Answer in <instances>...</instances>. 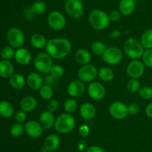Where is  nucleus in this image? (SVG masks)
<instances>
[{
  "label": "nucleus",
  "mask_w": 152,
  "mask_h": 152,
  "mask_svg": "<svg viewBox=\"0 0 152 152\" xmlns=\"http://www.w3.org/2000/svg\"><path fill=\"white\" fill-rule=\"evenodd\" d=\"M72 49V45L69 40L64 37L50 39L45 46L46 53L52 58L59 60L69 55Z\"/></svg>",
  "instance_id": "nucleus-1"
},
{
  "label": "nucleus",
  "mask_w": 152,
  "mask_h": 152,
  "mask_svg": "<svg viewBox=\"0 0 152 152\" xmlns=\"http://www.w3.org/2000/svg\"><path fill=\"white\" fill-rule=\"evenodd\" d=\"M88 20L91 25L97 31H102L109 25L110 18L108 13L99 9H95L90 13Z\"/></svg>",
  "instance_id": "nucleus-2"
},
{
  "label": "nucleus",
  "mask_w": 152,
  "mask_h": 152,
  "mask_svg": "<svg viewBox=\"0 0 152 152\" xmlns=\"http://www.w3.org/2000/svg\"><path fill=\"white\" fill-rule=\"evenodd\" d=\"M123 49L126 56L132 60H139L145 52L141 42L134 37H130L126 40Z\"/></svg>",
  "instance_id": "nucleus-3"
},
{
  "label": "nucleus",
  "mask_w": 152,
  "mask_h": 152,
  "mask_svg": "<svg viewBox=\"0 0 152 152\" xmlns=\"http://www.w3.org/2000/svg\"><path fill=\"white\" fill-rule=\"evenodd\" d=\"M75 124V119L72 115L64 113L58 116L56 119L54 128L59 134H68L74 130Z\"/></svg>",
  "instance_id": "nucleus-4"
},
{
  "label": "nucleus",
  "mask_w": 152,
  "mask_h": 152,
  "mask_svg": "<svg viewBox=\"0 0 152 152\" xmlns=\"http://www.w3.org/2000/svg\"><path fill=\"white\" fill-rule=\"evenodd\" d=\"M34 67L42 74H48L50 72L53 64V59L48 53H39L34 59Z\"/></svg>",
  "instance_id": "nucleus-5"
},
{
  "label": "nucleus",
  "mask_w": 152,
  "mask_h": 152,
  "mask_svg": "<svg viewBox=\"0 0 152 152\" xmlns=\"http://www.w3.org/2000/svg\"><path fill=\"white\" fill-rule=\"evenodd\" d=\"M65 10L73 19H80L84 13V6L81 0H65Z\"/></svg>",
  "instance_id": "nucleus-6"
},
{
  "label": "nucleus",
  "mask_w": 152,
  "mask_h": 152,
  "mask_svg": "<svg viewBox=\"0 0 152 152\" xmlns=\"http://www.w3.org/2000/svg\"><path fill=\"white\" fill-rule=\"evenodd\" d=\"M48 23L54 31H61L66 25V19L62 13L58 10H53L48 14Z\"/></svg>",
  "instance_id": "nucleus-7"
},
{
  "label": "nucleus",
  "mask_w": 152,
  "mask_h": 152,
  "mask_svg": "<svg viewBox=\"0 0 152 152\" xmlns=\"http://www.w3.org/2000/svg\"><path fill=\"white\" fill-rule=\"evenodd\" d=\"M97 75L98 69L95 66L90 63L82 66L78 71L79 80L83 81V83L93 82Z\"/></svg>",
  "instance_id": "nucleus-8"
},
{
  "label": "nucleus",
  "mask_w": 152,
  "mask_h": 152,
  "mask_svg": "<svg viewBox=\"0 0 152 152\" xmlns=\"http://www.w3.org/2000/svg\"><path fill=\"white\" fill-rule=\"evenodd\" d=\"M104 62L109 65H117L120 63L123 58V52L117 47H109L105 49L102 55Z\"/></svg>",
  "instance_id": "nucleus-9"
},
{
  "label": "nucleus",
  "mask_w": 152,
  "mask_h": 152,
  "mask_svg": "<svg viewBox=\"0 0 152 152\" xmlns=\"http://www.w3.org/2000/svg\"><path fill=\"white\" fill-rule=\"evenodd\" d=\"M7 40L13 48H21L25 41L23 31L18 28H11L7 33Z\"/></svg>",
  "instance_id": "nucleus-10"
},
{
  "label": "nucleus",
  "mask_w": 152,
  "mask_h": 152,
  "mask_svg": "<svg viewBox=\"0 0 152 152\" xmlns=\"http://www.w3.org/2000/svg\"><path fill=\"white\" fill-rule=\"evenodd\" d=\"M109 113L114 119L122 120L128 116V106L121 101H114L109 106Z\"/></svg>",
  "instance_id": "nucleus-11"
},
{
  "label": "nucleus",
  "mask_w": 152,
  "mask_h": 152,
  "mask_svg": "<svg viewBox=\"0 0 152 152\" xmlns=\"http://www.w3.org/2000/svg\"><path fill=\"white\" fill-rule=\"evenodd\" d=\"M145 65L140 60H132L127 66L126 72L131 78L139 79L145 72Z\"/></svg>",
  "instance_id": "nucleus-12"
},
{
  "label": "nucleus",
  "mask_w": 152,
  "mask_h": 152,
  "mask_svg": "<svg viewBox=\"0 0 152 152\" xmlns=\"http://www.w3.org/2000/svg\"><path fill=\"white\" fill-rule=\"evenodd\" d=\"M88 93L92 99L99 101L105 96L106 89L99 82H91L88 86Z\"/></svg>",
  "instance_id": "nucleus-13"
},
{
  "label": "nucleus",
  "mask_w": 152,
  "mask_h": 152,
  "mask_svg": "<svg viewBox=\"0 0 152 152\" xmlns=\"http://www.w3.org/2000/svg\"><path fill=\"white\" fill-rule=\"evenodd\" d=\"M84 83L80 80H74L68 83L67 86V92L70 96L73 98H77L83 95L85 92Z\"/></svg>",
  "instance_id": "nucleus-14"
},
{
  "label": "nucleus",
  "mask_w": 152,
  "mask_h": 152,
  "mask_svg": "<svg viewBox=\"0 0 152 152\" xmlns=\"http://www.w3.org/2000/svg\"><path fill=\"white\" fill-rule=\"evenodd\" d=\"M25 131L31 138H39L42 134L43 128L37 121L30 120L25 124Z\"/></svg>",
  "instance_id": "nucleus-15"
},
{
  "label": "nucleus",
  "mask_w": 152,
  "mask_h": 152,
  "mask_svg": "<svg viewBox=\"0 0 152 152\" xmlns=\"http://www.w3.org/2000/svg\"><path fill=\"white\" fill-rule=\"evenodd\" d=\"M26 83L33 90H39L43 86L44 80L39 73L31 72L27 76Z\"/></svg>",
  "instance_id": "nucleus-16"
},
{
  "label": "nucleus",
  "mask_w": 152,
  "mask_h": 152,
  "mask_svg": "<svg viewBox=\"0 0 152 152\" xmlns=\"http://www.w3.org/2000/svg\"><path fill=\"white\" fill-rule=\"evenodd\" d=\"M15 61L20 65H28L32 59V55L30 51L25 48H19L15 51Z\"/></svg>",
  "instance_id": "nucleus-17"
},
{
  "label": "nucleus",
  "mask_w": 152,
  "mask_h": 152,
  "mask_svg": "<svg viewBox=\"0 0 152 152\" xmlns=\"http://www.w3.org/2000/svg\"><path fill=\"white\" fill-rule=\"evenodd\" d=\"M55 120L56 119L53 113L48 110H45L40 114L39 122L44 129H50L54 127Z\"/></svg>",
  "instance_id": "nucleus-18"
},
{
  "label": "nucleus",
  "mask_w": 152,
  "mask_h": 152,
  "mask_svg": "<svg viewBox=\"0 0 152 152\" xmlns=\"http://www.w3.org/2000/svg\"><path fill=\"white\" fill-rule=\"evenodd\" d=\"M80 114L85 120H91L96 115V108L91 103L86 102L80 106Z\"/></svg>",
  "instance_id": "nucleus-19"
},
{
  "label": "nucleus",
  "mask_w": 152,
  "mask_h": 152,
  "mask_svg": "<svg viewBox=\"0 0 152 152\" xmlns=\"http://www.w3.org/2000/svg\"><path fill=\"white\" fill-rule=\"evenodd\" d=\"M60 145V139L56 134H51L47 136L44 141V147L48 151H55Z\"/></svg>",
  "instance_id": "nucleus-20"
},
{
  "label": "nucleus",
  "mask_w": 152,
  "mask_h": 152,
  "mask_svg": "<svg viewBox=\"0 0 152 152\" xmlns=\"http://www.w3.org/2000/svg\"><path fill=\"white\" fill-rule=\"evenodd\" d=\"M136 7L134 0H120L119 4V10L121 14L129 16L134 13Z\"/></svg>",
  "instance_id": "nucleus-21"
},
{
  "label": "nucleus",
  "mask_w": 152,
  "mask_h": 152,
  "mask_svg": "<svg viewBox=\"0 0 152 152\" xmlns=\"http://www.w3.org/2000/svg\"><path fill=\"white\" fill-rule=\"evenodd\" d=\"M14 72V67L11 62L7 60L0 61V76L4 78L10 77Z\"/></svg>",
  "instance_id": "nucleus-22"
},
{
  "label": "nucleus",
  "mask_w": 152,
  "mask_h": 152,
  "mask_svg": "<svg viewBox=\"0 0 152 152\" xmlns=\"http://www.w3.org/2000/svg\"><path fill=\"white\" fill-rule=\"evenodd\" d=\"M74 58H75L76 61L82 66L89 64L91 61V55L89 51L85 49H80L77 50L75 53Z\"/></svg>",
  "instance_id": "nucleus-23"
},
{
  "label": "nucleus",
  "mask_w": 152,
  "mask_h": 152,
  "mask_svg": "<svg viewBox=\"0 0 152 152\" xmlns=\"http://www.w3.org/2000/svg\"><path fill=\"white\" fill-rule=\"evenodd\" d=\"M37 106V101L34 97L26 96L22 98L20 101V107L25 112H31Z\"/></svg>",
  "instance_id": "nucleus-24"
},
{
  "label": "nucleus",
  "mask_w": 152,
  "mask_h": 152,
  "mask_svg": "<svg viewBox=\"0 0 152 152\" xmlns=\"http://www.w3.org/2000/svg\"><path fill=\"white\" fill-rule=\"evenodd\" d=\"M30 43H31V46L35 49H41L43 48H45L48 41L43 34H39V33H36L31 36Z\"/></svg>",
  "instance_id": "nucleus-25"
},
{
  "label": "nucleus",
  "mask_w": 152,
  "mask_h": 152,
  "mask_svg": "<svg viewBox=\"0 0 152 152\" xmlns=\"http://www.w3.org/2000/svg\"><path fill=\"white\" fill-rule=\"evenodd\" d=\"M26 83V80L24 77L22 75L19 74H13L11 77H10V83L14 89H21L24 87Z\"/></svg>",
  "instance_id": "nucleus-26"
},
{
  "label": "nucleus",
  "mask_w": 152,
  "mask_h": 152,
  "mask_svg": "<svg viewBox=\"0 0 152 152\" xmlns=\"http://www.w3.org/2000/svg\"><path fill=\"white\" fill-rule=\"evenodd\" d=\"M14 108L10 102L6 101H0V115L3 117H10L13 114Z\"/></svg>",
  "instance_id": "nucleus-27"
},
{
  "label": "nucleus",
  "mask_w": 152,
  "mask_h": 152,
  "mask_svg": "<svg viewBox=\"0 0 152 152\" xmlns=\"http://www.w3.org/2000/svg\"><path fill=\"white\" fill-rule=\"evenodd\" d=\"M98 76L104 82H110L114 79V74L112 69L108 67H102L98 70Z\"/></svg>",
  "instance_id": "nucleus-28"
},
{
  "label": "nucleus",
  "mask_w": 152,
  "mask_h": 152,
  "mask_svg": "<svg viewBox=\"0 0 152 152\" xmlns=\"http://www.w3.org/2000/svg\"><path fill=\"white\" fill-rule=\"evenodd\" d=\"M140 42L144 49H152V29H148L142 33Z\"/></svg>",
  "instance_id": "nucleus-29"
},
{
  "label": "nucleus",
  "mask_w": 152,
  "mask_h": 152,
  "mask_svg": "<svg viewBox=\"0 0 152 152\" xmlns=\"http://www.w3.org/2000/svg\"><path fill=\"white\" fill-rule=\"evenodd\" d=\"M31 10L34 14H43L47 10V4L42 1H37L32 4Z\"/></svg>",
  "instance_id": "nucleus-30"
},
{
  "label": "nucleus",
  "mask_w": 152,
  "mask_h": 152,
  "mask_svg": "<svg viewBox=\"0 0 152 152\" xmlns=\"http://www.w3.org/2000/svg\"><path fill=\"white\" fill-rule=\"evenodd\" d=\"M78 108V103L74 98H68L64 103V109L65 112L70 114L75 113Z\"/></svg>",
  "instance_id": "nucleus-31"
},
{
  "label": "nucleus",
  "mask_w": 152,
  "mask_h": 152,
  "mask_svg": "<svg viewBox=\"0 0 152 152\" xmlns=\"http://www.w3.org/2000/svg\"><path fill=\"white\" fill-rule=\"evenodd\" d=\"M106 49L105 45L102 41H99V40L93 42L91 46V52L96 55H102Z\"/></svg>",
  "instance_id": "nucleus-32"
},
{
  "label": "nucleus",
  "mask_w": 152,
  "mask_h": 152,
  "mask_svg": "<svg viewBox=\"0 0 152 152\" xmlns=\"http://www.w3.org/2000/svg\"><path fill=\"white\" fill-rule=\"evenodd\" d=\"M53 89L48 85H43L39 89V95L42 98L45 100L51 99L53 96Z\"/></svg>",
  "instance_id": "nucleus-33"
},
{
  "label": "nucleus",
  "mask_w": 152,
  "mask_h": 152,
  "mask_svg": "<svg viewBox=\"0 0 152 152\" xmlns=\"http://www.w3.org/2000/svg\"><path fill=\"white\" fill-rule=\"evenodd\" d=\"M25 131V126L21 123H15L11 126L10 129V133L13 137H19L23 134Z\"/></svg>",
  "instance_id": "nucleus-34"
},
{
  "label": "nucleus",
  "mask_w": 152,
  "mask_h": 152,
  "mask_svg": "<svg viewBox=\"0 0 152 152\" xmlns=\"http://www.w3.org/2000/svg\"><path fill=\"white\" fill-rule=\"evenodd\" d=\"M140 82L138 79L131 78L130 80H128L127 89L129 92H132V93H135V92H138L140 90Z\"/></svg>",
  "instance_id": "nucleus-35"
},
{
  "label": "nucleus",
  "mask_w": 152,
  "mask_h": 152,
  "mask_svg": "<svg viewBox=\"0 0 152 152\" xmlns=\"http://www.w3.org/2000/svg\"><path fill=\"white\" fill-rule=\"evenodd\" d=\"M64 73H65V70H64L63 67L59 64H55V65L52 66L51 69L49 72V74L51 75L53 77H54L56 79L62 77Z\"/></svg>",
  "instance_id": "nucleus-36"
},
{
  "label": "nucleus",
  "mask_w": 152,
  "mask_h": 152,
  "mask_svg": "<svg viewBox=\"0 0 152 152\" xmlns=\"http://www.w3.org/2000/svg\"><path fill=\"white\" fill-rule=\"evenodd\" d=\"M142 62L145 67L152 68V49L145 50L142 56Z\"/></svg>",
  "instance_id": "nucleus-37"
},
{
  "label": "nucleus",
  "mask_w": 152,
  "mask_h": 152,
  "mask_svg": "<svg viewBox=\"0 0 152 152\" xmlns=\"http://www.w3.org/2000/svg\"><path fill=\"white\" fill-rule=\"evenodd\" d=\"M138 92H139L140 97L143 100H150L152 98V88L151 86H142Z\"/></svg>",
  "instance_id": "nucleus-38"
},
{
  "label": "nucleus",
  "mask_w": 152,
  "mask_h": 152,
  "mask_svg": "<svg viewBox=\"0 0 152 152\" xmlns=\"http://www.w3.org/2000/svg\"><path fill=\"white\" fill-rule=\"evenodd\" d=\"M14 55L15 51L12 46H6V47L3 48L2 50L1 51V54H0L1 58L3 60H7V61L11 59L14 56Z\"/></svg>",
  "instance_id": "nucleus-39"
},
{
  "label": "nucleus",
  "mask_w": 152,
  "mask_h": 152,
  "mask_svg": "<svg viewBox=\"0 0 152 152\" xmlns=\"http://www.w3.org/2000/svg\"><path fill=\"white\" fill-rule=\"evenodd\" d=\"M59 107V101L56 99H50L47 106L48 110L51 113L56 111Z\"/></svg>",
  "instance_id": "nucleus-40"
},
{
  "label": "nucleus",
  "mask_w": 152,
  "mask_h": 152,
  "mask_svg": "<svg viewBox=\"0 0 152 152\" xmlns=\"http://www.w3.org/2000/svg\"><path fill=\"white\" fill-rule=\"evenodd\" d=\"M27 119L26 112L23 111V110H19L17 113L15 114V120L18 122V123H22L25 122Z\"/></svg>",
  "instance_id": "nucleus-41"
},
{
  "label": "nucleus",
  "mask_w": 152,
  "mask_h": 152,
  "mask_svg": "<svg viewBox=\"0 0 152 152\" xmlns=\"http://www.w3.org/2000/svg\"><path fill=\"white\" fill-rule=\"evenodd\" d=\"M128 110H129V113L131 115H136L140 112V107L139 104L137 103H132L128 106Z\"/></svg>",
  "instance_id": "nucleus-42"
},
{
  "label": "nucleus",
  "mask_w": 152,
  "mask_h": 152,
  "mask_svg": "<svg viewBox=\"0 0 152 152\" xmlns=\"http://www.w3.org/2000/svg\"><path fill=\"white\" fill-rule=\"evenodd\" d=\"M108 16H109L110 20L112 22H117L121 18V13L120 12V10H114L110 12Z\"/></svg>",
  "instance_id": "nucleus-43"
},
{
  "label": "nucleus",
  "mask_w": 152,
  "mask_h": 152,
  "mask_svg": "<svg viewBox=\"0 0 152 152\" xmlns=\"http://www.w3.org/2000/svg\"><path fill=\"white\" fill-rule=\"evenodd\" d=\"M56 80H57V79L55 78L54 77H53L51 75L48 74L45 76V77L44 82L45 83L46 85H48V86H51L52 87V86L55 85V83H56Z\"/></svg>",
  "instance_id": "nucleus-44"
},
{
  "label": "nucleus",
  "mask_w": 152,
  "mask_h": 152,
  "mask_svg": "<svg viewBox=\"0 0 152 152\" xmlns=\"http://www.w3.org/2000/svg\"><path fill=\"white\" fill-rule=\"evenodd\" d=\"M79 133H80V136L83 137H86L88 136L89 133H90V129L89 127L86 125H82L79 128Z\"/></svg>",
  "instance_id": "nucleus-45"
},
{
  "label": "nucleus",
  "mask_w": 152,
  "mask_h": 152,
  "mask_svg": "<svg viewBox=\"0 0 152 152\" xmlns=\"http://www.w3.org/2000/svg\"><path fill=\"white\" fill-rule=\"evenodd\" d=\"M86 152H105V151L100 146L91 145L86 149Z\"/></svg>",
  "instance_id": "nucleus-46"
},
{
  "label": "nucleus",
  "mask_w": 152,
  "mask_h": 152,
  "mask_svg": "<svg viewBox=\"0 0 152 152\" xmlns=\"http://www.w3.org/2000/svg\"><path fill=\"white\" fill-rule=\"evenodd\" d=\"M145 115H146L149 119H152V102L149 103V104L146 106L145 110Z\"/></svg>",
  "instance_id": "nucleus-47"
},
{
  "label": "nucleus",
  "mask_w": 152,
  "mask_h": 152,
  "mask_svg": "<svg viewBox=\"0 0 152 152\" xmlns=\"http://www.w3.org/2000/svg\"><path fill=\"white\" fill-rule=\"evenodd\" d=\"M120 34H121L120 31H119V30H117V29L113 30V31L111 32V34H110V37L112 39H117L120 37Z\"/></svg>",
  "instance_id": "nucleus-48"
},
{
  "label": "nucleus",
  "mask_w": 152,
  "mask_h": 152,
  "mask_svg": "<svg viewBox=\"0 0 152 152\" xmlns=\"http://www.w3.org/2000/svg\"><path fill=\"white\" fill-rule=\"evenodd\" d=\"M77 147H78L79 151H83V150H84L85 148L86 147V142H85L84 140H82V141H80V142L78 143V145H77Z\"/></svg>",
  "instance_id": "nucleus-49"
},
{
  "label": "nucleus",
  "mask_w": 152,
  "mask_h": 152,
  "mask_svg": "<svg viewBox=\"0 0 152 152\" xmlns=\"http://www.w3.org/2000/svg\"><path fill=\"white\" fill-rule=\"evenodd\" d=\"M47 152H54V151H47Z\"/></svg>",
  "instance_id": "nucleus-50"
}]
</instances>
